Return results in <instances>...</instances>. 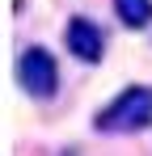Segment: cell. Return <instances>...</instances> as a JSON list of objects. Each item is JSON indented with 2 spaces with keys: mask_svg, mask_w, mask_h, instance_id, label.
I'll use <instances>...</instances> for the list:
<instances>
[{
  "mask_svg": "<svg viewBox=\"0 0 152 156\" xmlns=\"http://www.w3.org/2000/svg\"><path fill=\"white\" fill-rule=\"evenodd\" d=\"M17 84H21L25 97L51 101L59 93V59H55V51L42 47V42L21 47V55H17Z\"/></svg>",
  "mask_w": 152,
  "mask_h": 156,
  "instance_id": "2",
  "label": "cell"
},
{
  "mask_svg": "<svg viewBox=\"0 0 152 156\" xmlns=\"http://www.w3.org/2000/svg\"><path fill=\"white\" fill-rule=\"evenodd\" d=\"M63 47L80 63H101V55H106V30L93 17L76 13V17H68V26H63Z\"/></svg>",
  "mask_w": 152,
  "mask_h": 156,
  "instance_id": "3",
  "label": "cell"
},
{
  "mask_svg": "<svg viewBox=\"0 0 152 156\" xmlns=\"http://www.w3.org/2000/svg\"><path fill=\"white\" fill-rule=\"evenodd\" d=\"M152 127V84H127L93 114L97 135H139Z\"/></svg>",
  "mask_w": 152,
  "mask_h": 156,
  "instance_id": "1",
  "label": "cell"
},
{
  "mask_svg": "<svg viewBox=\"0 0 152 156\" xmlns=\"http://www.w3.org/2000/svg\"><path fill=\"white\" fill-rule=\"evenodd\" d=\"M118 26L127 30H148L152 26V0H110Z\"/></svg>",
  "mask_w": 152,
  "mask_h": 156,
  "instance_id": "4",
  "label": "cell"
}]
</instances>
